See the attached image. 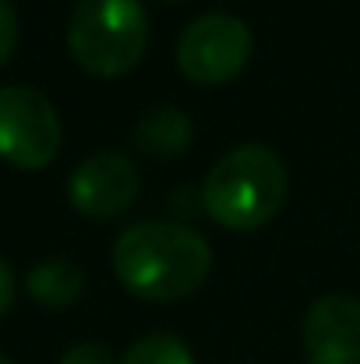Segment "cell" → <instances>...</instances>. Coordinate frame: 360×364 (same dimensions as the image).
Returning a JSON list of instances; mask_svg holds the SVG:
<instances>
[{
  "label": "cell",
  "instance_id": "7",
  "mask_svg": "<svg viewBox=\"0 0 360 364\" xmlns=\"http://www.w3.org/2000/svg\"><path fill=\"white\" fill-rule=\"evenodd\" d=\"M307 364H360V297L325 294L304 315Z\"/></svg>",
  "mask_w": 360,
  "mask_h": 364
},
{
  "label": "cell",
  "instance_id": "8",
  "mask_svg": "<svg viewBox=\"0 0 360 364\" xmlns=\"http://www.w3.org/2000/svg\"><path fill=\"white\" fill-rule=\"evenodd\" d=\"M195 138V124L180 107H156L134 127V145L156 159L184 156Z\"/></svg>",
  "mask_w": 360,
  "mask_h": 364
},
{
  "label": "cell",
  "instance_id": "5",
  "mask_svg": "<svg viewBox=\"0 0 360 364\" xmlns=\"http://www.w3.org/2000/svg\"><path fill=\"white\" fill-rule=\"evenodd\" d=\"M251 46H254V39H251L247 21H240L237 14L212 11V14L195 18L184 28V36L177 43V64L191 82L219 85V82H230L247 64Z\"/></svg>",
  "mask_w": 360,
  "mask_h": 364
},
{
  "label": "cell",
  "instance_id": "3",
  "mask_svg": "<svg viewBox=\"0 0 360 364\" xmlns=\"http://www.w3.org/2000/svg\"><path fill=\"white\" fill-rule=\"evenodd\" d=\"M148 43V14L138 0H78L67 21L75 60L99 78L131 71Z\"/></svg>",
  "mask_w": 360,
  "mask_h": 364
},
{
  "label": "cell",
  "instance_id": "13",
  "mask_svg": "<svg viewBox=\"0 0 360 364\" xmlns=\"http://www.w3.org/2000/svg\"><path fill=\"white\" fill-rule=\"evenodd\" d=\"M11 301H14V272H11V265L4 262V255H0V318L7 315Z\"/></svg>",
  "mask_w": 360,
  "mask_h": 364
},
{
  "label": "cell",
  "instance_id": "10",
  "mask_svg": "<svg viewBox=\"0 0 360 364\" xmlns=\"http://www.w3.org/2000/svg\"><path fill=\"white\" fill-rule=\"evenodd\" d=\"M120 364H195V358L184 340H177L170 333H152V336L138 340Z\"/></svg>",
  "mask_w": 360,
  "mask_h": 364
},
{
  "label": "cell",
  "instance_id": "2",
  "mask_svg": "<svg viewBox=\"0 0 360 364\" xmlns=\"http://www.w3.org/2000/svg\"><path fill=\"white\" fill-rule=\"evenodd\" d=\"M286 198V163L268 145H237L216 159L205 177L202 205L227 230H254L268 223Z\"/></svg>",
  "mask_w": 360,
  "mask_h": 364
},
{
  "label": "cell",
  "instance_id": "4",
  "mask_svg": "<svg viewBox=\"0 0 360 364\" xmlns=\"http://www.w3.org/2000/svg\"><path fill=\"white\" fill-rule=\"evenodd\" d=\"M60 117L32 85L0 89V159L21 170H39L60 152Z\"/></svg>",
  "mask_w": 360,
  "mask_h": 364
},
{
  "label": "cell",
  "instance_id": "1",
  "mask_svg": "<svg viewBox=\"0 0 360 364\" xmlns=\"http://www.w3.org/2000/svg\"><path fill=\"white\" fill-rule=\"evenodd\" d=\"M117 279L145 301H177L195 294L209 269L212 247L202 234L180 223H134L114 244Z\"/></svg>",
  "mask_w": 360,
  "mask_h": 364
},
{
  "label": "cell",
  "instance_id": "6",
  "mask_svg": "<svg viewBox=\"0 0 360 364\" xmlns=\"http://www.w3.org/2000/svg\"><path fill=\"white\" fill-rule=\"evenodd\" d=\"M138 166L124 152H96L75 166L67 181V198L78 213L110 220L138 198Z\"/></svg>",
  "mask_w": 360,
  "mask_h": 364
},
{
  "label": "cell",
  "instance_id": "15",
  "mask_svg": "<svg viewBox=\"0 0 360 364\" xmlns=\"http://www.w3.org/2000/svg\"><path fill=\"white\" fill-rule=\"evenodd\" d=\"M170 4H177V0H170Z\"/></svg>",
  "mask_w": 360,
  "mask_h": 364
},
{
  "label": "cell",
  "instance_id": "11",
  "mask_svg": "<svg viewBox=\"0 0 360 364\" xmlns=\"http://www.w3.org/2000/svg\"><path fill=\"white\" fill-rule=\"evenodd\" d=\"M14 46H18V14L7 0H0V68L7 64Z\"/></svg>",
  "mask_w": 360,
  "mask_h": 364
},
{
  "label": "cell",
  "instance_id": "9",
  "mask_svg": "<svg viewBox=\"0 0 360 364\" xmlns=\"http://www.w3.org/2000/svg\"><path fill=\"white\" fill-rule=\"evenodd\" d=\"M25 290L36 304L43 308H67L82 297L85 290V272L71 262V258H43L28 269L25 276Z\"/></svg>",
  "mask_w": 360,
  "mask_h": 364
},
{
  "label": "cell",
  "instance_id": "12",
  "mask_svg": "<svg viewBox=\"0 0 360 364\" xmlns=\"http://www.w3.org/2000/svg\"><path fill=\"white\" fill-rule=\"evenodd\" d=\"M60 364H117L114 354L103 347V343H75L64 350Z\"/></svg>",
  "mask_w": 360,
  "mask_h": 364
},
{
  "label": "cell",
  "instance_id": "14",
  "mask_svg": "<svg viewBox=\"0 0 360 364\" xmlns=\"http://www.w3.org/2000/svg\"><path fill=\"white\" fill-rule=\"evenodd\" d=\"M0 364H11V361H7V358H4V354H0Z\"/></svg>",
  "mask_w": 360,
  "mask_h": 364
}]
</instances>
